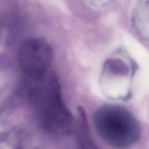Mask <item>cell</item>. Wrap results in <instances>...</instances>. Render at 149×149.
I'll list each match as a JSON object with an SVG mask.
<instances>
[{
	"instance_id": "obj_3",
	"label": "cell",
	"mask_w": 149,
	"mask_h": 149,
	"mask_svg": "<svg viewBox=\"0 0 149 149\" xmlns=\"http://www.w3.org/2000/svg\"><path fill=\"white\" fill-rule=\"evenodd\" d=\"M52 58L51 47L42 39L26 40L19 49V63L26 77H36L47 73Z\"/></svg>"
},
{
	"instance_id": "obj_7",
	"label": "cell",
	"mask_w": 149,
	"mask_h": 149,
	"mask_svg": "<svg viewBox=\"0 0 149 149\" xmlns=\"http://www.w3.org/2000/svg\"><path fill=\"white\" fill-rule=\"evenodd\" d=\"M17 149H20V148H17Z\"/></svg>"
},
{
	"instance_id": "obj_2",
	"label": "cell",
	"mask_w": 149,
	"mask_h": 149,
	"mask_svg": "<svg viewBox=\"0 0 149 149\" xmlns=\"http://www.w3.org/2000/svg\"><path fill=\"white\" fill-rule=\"evenodd\" d=\"M97 129L107 142L116 147H124L133 142L137 136L136 120L125 110L107 107L95 116Z\"/></svg>"
},
{
	"instance_id": "obj_5",
	"label": "cell",
	"mask_w": 149,
	"mask_h": 149,
	"mask_svg": "<svg viewBox=\"0 0 149 149\" xmlns=\"http://www.w3.org/2000/svg\"><path fill=\"white\" fill-rule=\"evenodd\" d=\"M132 22L139 34L148 40V2L140 0L136 4L132 15Z\"/></svg>"
},
{
	"instance_id": "obj_4",
	"label": "cell",
	"mask_w": 149,
	"mask_h": 149,
	"mask_svg": "<svg viewBox=\"0 0 149 149\" xmlns=\"http://www.w3.org/2000/svg\"><path fill=\"white\" fill-rule=\"evenodd\" d=\"M133 67L119 57L108 59L104 64L102 81L106 84H124L129 83L133 74Z\"/></svg>"
},
{
	"instance_id": "obj_1",
	"label": "cell",
	"mask_w": 149,
	"mask_h": 149,
	"mask_svg": "<svg viewBox=\"0 0 149 149\" xmlns=\"http://www.w3.org/2000/svg\"><path fill=\"white\" fill-rule=\"evenodd\" d=\"M26 85L42 127L51 133L66 131L71 116L62 100L55 73L49 70L38 76L26 77Z\"/></svg>"
},
{
	"instance_id": "obj_6",
	"label": "cell",
	"mask_w": 149,
	"mask_h": 149,
	"mask_svg": "<svg viewBox=\"0 0 149 149\" xmlns=\"http://www.w3.org/2000/svg\"><path fill=\"white\" fill-rule=\"evenodd\" d=\"M79 140L83 149H95L88 129L86 115L84 109L79 108Z\"/></svg>"
}]
</instances>
